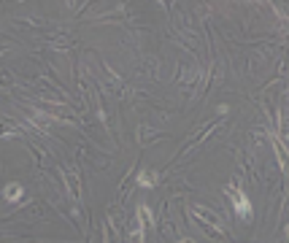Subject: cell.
<instances>
[{
	"instance_id": "obj_1",
	"label": "cell",
	"mask_w": 289,
	"mask_h": 243,
	"mask_svg": "<svg viewBox=\"0 0 289 243\" xmlns=\"http://www.w3.org/2000/svg\"><path fill=\"white\" fill-rule=\"evenodd\" d=\"M225 195H230V197H232L235 214L241 216L243 222H249V219H251V202H249V197L243 195L241 189H235V186H225Z\"/></svg>"
},
{
	"instance_id": "obj_2",
	"label": "cell",
	"mask_w": 289,
	"mask_h": 243,
	"mask_svg": "<svg viewBox=\"0 0 289 243\" xmlns=\"http://www.w3.org/2000/svg\"><path fill=\"white\" fill-rule=\"evenodd\" d=\"M192 214H195L203 224H211V227H216V230L222 232V216L216 214V211L206 208V205H195V208H192Z\"/></svg>"
},
{
	"instance_id": "obj_3",
	"label": "cell",
	"mask_w": 289,
	"mask_h": 243,
	"mask_svg": "<svg viewBox=\"0 0 289 243\" xmlns=\"http://www.w3.org/2000/svg\"><path fill=\"white\" fill-rule=\"evenodd\" d=\"M138 219H141V224H138V230L133 232V243L144 241V230H146V224H149V219H151V214H149L146 205H138Z\"/></svg>"
},
{
	"instance_id": "obj_4",
	"label": "cell",
	"mask_w": 289,
	"mask_h": 243,
	"mask_svg": "<svg viewBox=\"0 0 289 243\" xmlns=\"http://www.w3.org/2000/svg\"><path fill=\"white\" fill-rule=\"evenodd\" d=\"M22 195H24V189L19 184H6V189H3V197H6L8 202H17Z\"/></svg>"
},
{
	"instance_id": "obj_5",
	"label": "cell",
	"mask_w": 289,
	"mask_h": 243,
	"mask_svg": "<svg viewBox=\"0 0 289 243\" xmlns=\"http://www.w3.org/2000/svg\"><path fill=\"white\" fill-rule=\"evenodd\" d=\"M157 184V173H149V170H144V173L138 176V186H144V189H149V186Z\"/></svg>"
},
{
	"instance_id": "obj_6",
	"label": "cell",
	"mask_w": 289,
	"mask_h": 243,
	"mask_svg": "<svg viewBox=\"0 0 289 243\" xmlns=\"http://www.w3.org/2000/svg\"><path fill=\"white\" fill-rule=\"evenodd\" d=\"M68 184H70V192H73V197H79V179H76L73 170L68 173Z\"/></svg>"
},
{
	"instance_id": "obj_7",
	"label": "cell",
	"mask_w": 289,
	"mask_h": 243,
	"mask_svg": "<svg viewBox=\"0 0 289 243\" xmlns=\"http://www.w3.org/2000/svg\"><path fill=\"white\" fill-rule=\"evenodd\" d=\"M149 141V127H141V143H146Z\"/></svg>"
},
{
	"instance_id": "obj_8",
	"label": "cell",
	"mask_w": 289,
	"mask_h": 243,
	"mask_svg": "<svg viewBox=\"0 0 289 243\" xmlns=\"http://www.w3.org/2000/svg\"><path fill=\"white\" fill-rule=\"evenodd\" d=\"M181 243H195V241H181Z\"/></svg>"
}]
</instances>
